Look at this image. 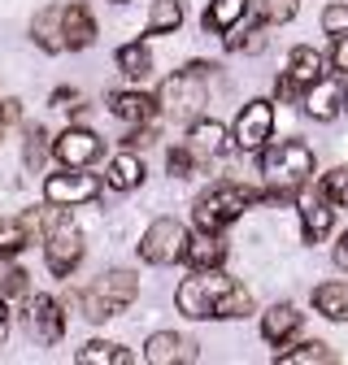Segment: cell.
<instances>
[{
  "label": "cell",
  "instance_id": "obj_1",
  "mask_svg": "<svg viewBox=\"0 0 348 365\" xmlns=\"http://www.w3.org/2000/svg\"><path fill=\"white\" fill-rule=\"evenodd\" d=\"M174 304L192 322H209V317L213 322H235V317L252 313V292L227 279L222 269H192V279H183L174 292Z\"/></svg>",
  "mask_w": 348,
  "mask_h": 365
},
{
  "label": "cell",
  "instance_id": "obj_2",
  "mask_svg": "<svg viewBox=\"0 0 348 365\" xmlns=\"http://www.w3.org/2000/svg\"><path fill=\"white\" fill-rule=\"evenodd\" d=\"M314 174V153L300 140H279L261 148V182H266V200H296L304 182Z\"/></svg>",
  "mask_w": 348,
  "mask_h": 365
},
{
  "label": "cell",
  "instance_id": "obj_3",
  "mask_svg": "<svg viewBox=\"0 0 348 365\" xmlns=\"http://www.w3.org/2000/svg\"><path fill=\"white\" fill-rule=\"evenodd\" d=\"M39 231H44V261L57 279H70L74 265L83 261V231L70 217V205H48L39 213Z\"/></svg>",
  "mask_w": 348,
  "mask_h": 365
},
{
  "label": "cell",
  "instance_id": "obj_4",
  "mask_svg": "<svg viewBox=\"0 0 348 365\" xmlns=\"http://www.w3.org/2000/svg\"><path fill=\"white\" fill-rule=\"evenodd\" d=\"M135 296H140L135 274L130 269H105L78 292V309H83L87 322H109V317H118L126 304H135Z\"/></svg>",
  "mask_w": 348,
  "mask_h": 365
},
{
  "label": "cell",
  "instance_id": "obj_5",
  "mask_svg": "<svg viewBox=\"0 0 348 365\" xmlns=\"http://www.w3.org/2000/svg\"><path fill=\"white\" fill-rule=\"evenodd\" d=\"M257 200H266V192H257V187H244V182H213L209 192L196 196V226L200 231H227V226L235 217H244Z\"/></svg>",
  "mask_w": 348,
  "mask_h": 365
},
{
  "label": "cell",
  "instance_id": "obj_6",
  "mask_svg": "<svg viewBox=\"0 0 348 365\" xmlns=\"http://www.w3.org/2000/svg\"><path fill=\"white\" fill-rule=\"evenodd\" d=\"M157 105L174 122H196L200 109H205V74H196L192 66H183L179 74H170L157 87Z\"/></svg>",
  "mask_w": 348,
  "mask_h": 365
},
{
  "label": "cell",
  "instance_id": "obj_7",
  "mask_svg": "<svg viewBox=\"0 0 348 365\" xmlns=\"http://www.w3.org/2000/svg\"><path fill=\"white\" fill-rule=\"evenodd\" d=\"M101 196V178L87 174V165H61V174L44 178V205H92Z\"/></svg>",
  "mask_w": 348,
  "mask_h": 365
},
{
  "label": "cell",
  "instance_id": "obj_8",
  "mask_svg": "<svg viewBox=\"0 0 348 365\" xmlns=\"http://www.w3.org/2000/svg\"><path fill=\"white\" fill-rule=\"evenodd\" d=\"M188 240H192V235H188L183 222L157 217L148 231H144V240H140V261H148V265H174V261H183Z\"/></svg>",
  "mask_w": 348,
  "mask_h": 365
},
{
  "label": "cell",
  "instance_id": "obj_9",
  "mask_svg": "<svg viewBox=\"0 0 348 365\" xmlns=\"http://www.w3.org/2000/svg\"><path fill=\"white\" fill-rule=\"evenodd\" d=\"M270 135H275V101L257 96V101H248V105L240 109L231 140H235L240 153H261V148L270 144Z\"/></svg>",
  "mask_w": 348,
  "mask_h": 365
},
{
  "label": "cell",
  "instance_id": "obj_10",
  "mask_svg": "<svg viewBox=\"0 0 348 365\" xmlns=\"http://www.w3.org/2000/svg\"><path fill=\"white\" fill-rule=\"evenodd\" d=\"M22 322H26L31 339L44 344V348H57V344L66 339V309H61L53 296H26Z\"/></svg>",
  "mask_w": 348,
  "mask_h": 365
},
{
  "label": "cell",
  "instance_id": "obj_11",
  "mask_svg": "<svg viewBox=\"0 0 348 365\" xmlns=\"http://www.w3.org/2000/svg\"><path fill=\"white\" fill-rule=\"evenodd\" d=\"M101 153H105V140L87 126H66L53 140V157L61 165H92V161H101Z\"/></svg>",
  "mask_w": 348,
  "mask_h": 365
},
{
  "label": "cell",
  "instance_id": "obj_12",
  "mask_svg": "<svg viewBox=\"0 0 348 365\" xmlns=\"http://www.w3.org/2000/svg\"><path fill=\"white\" fill-rule=\"evenodd\" d=\"M231 144H235V140L227 135V126L213 122V118H196L192 130H188V148L200 157V165H205V161H218V157H227Z\"/></svg>",
  "mask_w": 348,
  "mask_h": 365
},
{
  "label": "cell",
  "instance_id": "obj_13",
  "mask_svg": "<svg viewBox=\"0 0 348 365\" xmlns=\"http://www.w3.org/2000/svg\"><path fill=\"white\" fill-rule=\"evenodd\" d=\"M200 352H196V344L188 339V335H174V331H157L148 344H144V361H153V365H188V361H196Z\"/></svg>",
  "mask_w": 348,
  "mask_h": 365
},
{
  "label": "cell",
  "instance_id": "obj_14",
  "mask_svg": "<svg viewBox=\"0 0 348 365\" xmlns=\"http://www.w3.org/2000/svg\"><path fill=\"white\" fill-rule=\"evenodd\" d=\"M222 261H227L222 231H200L196 226V235L188 240V252H183V265L188 269H222Z\"/></svg>",
  "mask_w": 348,
  "mask_h": 365
},
{
  "label": "cell",
  "instance_id": "obj_15",
  "mask_svg": "<svg viewBox=\"0 0 348 365\" xmlns=\"http://www.w3.org/2000/svg\"><path fill=\"white\" fill-rule=\"evenodd\" d=\"M331 222H335V205L322 192L300 200V235H304V244H322L331 235Z\"/></svg>",
  "mask_w": 348,
  "mask_h": 365
},
{
  "label": "cell",
  "instance_id": "obj_16",
  "mask_svg": "<svg viewBox=\"0 0 348 365\" xmlns=\"http://www.w3.org/2000/svg\"><path fill=\"white\" fill-rule=\"evenodd\" d=\"M300 327H304V313L296 304H275V309L261 313V339L275 344V348H283L287 339H296Z\"/></svg>",
  "mask_w": 348,
  "mask_h": 365
},
{
  "label": "cell",
  "instance_id": "obj_17",
  "mask_svg": "<svg viewBox=\"0 0 348 365\" xmlns=\"http://www.w3.org/2000/svg\"><path fill=\"white\" fill-rule=\"evenodd\" d=\"M109 113L118 122H126V126H144V122H157L161 105H157V96H144V91H113Z\"/></svg>",
  "mask_w": 348,
  "mask_h": 365
},
{
  "label": "cell",
  "instance_id": "obj_18",
  "mask_svg": "<svg viewBox=\"0 0 348 365\" xmlns=\"http://www.w3.org/2000/svg\"><path fill=\"white\" fill-rule=\"evenodd\" d=\"M300 109L309 113L314 122H335V118H339V109H344V91H339L331 78H318L314 87H304Z\"/></svg>",
  "mask_w": 348,
  "mask_h": 365
},
{
  "label": "cell",
  "instance_id": "obj_19",
  "mask_svg": "<svg viewBox=\"0 0 348 365\" xmlns=\"http://www.w3.org/2000/svg\"><path fill=\"white\" fill-rule=\"evenodd\" d=\"M39 231V209H26L18 217H0V257H18Z\"/></svg>",
  "mask_w": 348,
  "mask_h": 365
},
{
  "label": "cell",
  "instance_id": "obj_20",
  "mask_svg": "<svg viewBox=\"0 0 348 365\" xmlns=\"http://www.w3.org/2000/svg\"><path fill=\"white\" fill-rule=\"evenodd\" d=\"M61 31H66V48L70 53H78V48H92L96 43V18L87 14V5H66V14H61Z\"/></svg>",
  "mask_w": 348,
  "mask_h": 365
},
{
  "label": "cell",
  "instance_id": "obj_21",
  "mask_svg": "<svg viewBox=\"0 0 348 365\" xmlns=\"http://www.w3.org/2000/svg\"><path fill=\"white\" fill-rule=\"evenodd\" d=\"M140 182H144V161L135 157V148L118 153V157L105 165V187H109V192H135Z\"/></svg>",
  "mask_w": 348,
  "mask_h": 365
},
{
  "label": "cell",
  "instance_id": "obj_22",
  "mask_svg": "<svg viewBox=\"0 0 348 365\" xmlns=\"http://www.w3.org/2000/svg\"><path fill=\"white\" fill-rule=\"evenodd\" d=\"M61 14H66V5H53V9L35 14V22H31V39L39 43L44 53H66V31H61Z\"/></svg>",
  "mask_w": 348,
  "mask_h": 365
},
{
  "label": "cell",
  "instance_id": "obj_23",
  "mask_svg": "<svg viewBox=\"0 0 348 365\" xmlns=\"http://www.w3.org/2000/svg\"><path fill=\"white\" fill-rule=\"evenodd\" d=\"M287 74H292V83L304 91V87H314L318 78H327V61H322V53L318 48H292V57H287Z\"/></svg>",
  "mask_w": 348,
  "mask_h": 365
},
{
  "label": "cell",
  "instance_id": "obj_24",
  "mask_svg": "<svg viewBox=\"0 0 348 365\" xmlns=\"http://www.w3.org/2000/svg\"><path fill=\"white\" fill-rule=\"evenodd\" d=\"M244 18H248V0H209V9H205V31L231 35Z\"/></svg>",
  "mask_w": 348,
  "mask_h": 365
},
{
  "label": "cell",
  "instance_id": "obj_25",
  "mask_svg": "<svg viewBox=\"0 0 348 365\" xmlns=\"http://www.w3.org/2000/svg\"><path fill=\"white\" fill-rule=\"evenodd\" d=\"M113 61H118V70H122L130 83H140V78H148V74H153V53H148V43H144V39L122 43Z\"/></svg>",
  "mask_w": 348,
  "mask_h": 365
},
{
  "label": "cell",
  "instance_id": "obj_26",
  "mask_svg": "<svg viewBox=\"0 0 348 365\" xmlns=\"http://www.w3.org/2000/svg\"><path fill=\"white\" fill-rule=\"evenodd\" d=\"M314 309L331 322H348V283H322L314 287Z\"/></svg>",
  "mask_w": 348,
  "mask_h": 365
},
{
  "label": "cell",
  "instance_id": "obj_27",
  "mask_svg": "<svg viewBox=\"0 0 348 365\" xmlns=\"http://www.w3.org/2000/svg\"><path fill=\"white\" fill-rule=\"evenodd\" d=\"M78 365H130L135 356H130L122 344H105V339H92V344H83L78 348V356H74Z\"/></svg>",
  "mask_w": 348,
  "mask_h": 365
},
{
  "label": "cell",
  "instance_id": "obj_28",
  "mask_svg": "<svg viewBox=\"0 0 348 365\" xmlns=\"http://www.w3.org/2000/svg\"><path fill=\"white\" fill-rule=\"evenodd\" d=\"M183 26V5L179 0H153V9H148V35H174Z\"/></svg>",
  "mask_w": 348,
  "mask_h": 365
},
{
  "label": "cell",
  "instance_id": "obj_29",
  "mask_svg": "<svg viewBox=\"0 0 348 365\" xmlns=\"http://www.w3.org/2000/svg\"><path fill=\"white\" fill-rule=\"evenodd\" d=\"M222 39H227V48H231V53H248V57H252V53H266V22L252 18V26H244V31L235 26V31L222 35Z\"/></svg>",
  "mask_w": 348,
  "mask_h": 365
},
{
  "label": "cell",
  "instance_id": "obj_30",
  "mask_svg": "<svg viewBox=\"0 0 348 365\" xmlns=\"http://www.w3.org/2000/svg\"><path fill=\"white\" fill-rule=\"evenodd\" d=\"M275 361H279V365H331V361H335V352H331L327 344L309 339V344H300V348H287V352H279Z\"/></svg>",
  "mask_w": 348,
  "mask_h": 365
},
{
  "label": "cell",
  "instance_id": "obj_31",
  "mask_svg": "<svg viewBox=\"0 0 348 365\" xmlns=\"http://www.w3.org/2000/svg\"><path fill=\"white\" fill-rule=\"evenodd\" d=\"M22 161H26V170H44V161H48V135H44V126H26L22 130Z\"/></svg>",
  "mask_w": 348,
  "mask_h": 365
},
{
  "label": "cell",
  "instance_id": "obj_32",
  "mask_svg": "<svg viewBox=\"0 0 348 365\" xmlns=\"http://www.w3.org/2000/svg\"><path fill=\"white\" fill-rule=\"evenodd\" d=\"M318 192H322V196H327L335 209H348V165H335L331 174H322Z\"/></svg>",
  "mask_w": 348,
  "mask_h": 365
},
{
  "label": "cell",
  "instance_id": "obj_33",
  "mask_svg": "<svg viewBox=\"0 0 348 365\" xmlns=\"http://www.w3.org/2000/svg\"><path fill=\"white\" fill-rule=\"evenodd\" d=\"M196 165H200V157H196V153H192L188 144H174V148L165 153V170H170L174 178H188V174H192Z\"/></svg>",
  "mask_w": 348,
  "mask_h": 365
},
{
  "label": "cell",
  "instance_id": "obj_34",
  "mask_svg": "<svg viewBox=\"0 0 348 365\" xmlns=\"http://www.w3.org/2000/svg\"><path fill=\"white\" fill-rule=\"evenodd\" d=\"M257 18L266 22V26L292 22V18H296V0H261V9H257Z\"/></svg>",
  "mask_w": 348,
  "mask_h": 365
},
{
  "label": "cell",
  "instance_id": "obj_35",
  "mask_svg": "<svg viewBox=\"0 0 348 365\" xmlns=\"http://www.w3.org/2000/svg\"><path fill=\"white\" fill-rule=\"evenodd\" d=\"M322 31L327 35H348V0H335V5L322 9Z\"/></svg>",
  "mask_w": 348,
  "mask_h": 365
},
{
  "label": "cell",
  "instance_id": "obj_36",
  "mask_svg": "<svg viewBox=\"0 0 348 365\" xmlns=\"http://www.w3.org/2000/svg\"><path fill=\"white\" fill-rule=\"evenodd\" d=\"M0 296H31V283H26V269L9 265L0 274Z\"/></svg>",
  "mask_w": 348,
  "mask_h": 365
},
{
  "label": "cell",
  "instance_id": "obj_37",
  "mask_svg": "<svg viewBox=\"0 0 348 365\" xmlns=\"http://www.w3.org/2000/svg\"><path fill=\"white\" fill-rule=\"evenodd\" d=\"M153 140H157V122H144V126H130L122 144H126V148H148Z\"/></svg>",
  "mask_w": 348,
  "mask_h": 365
},
{
  "label": "cell",
  "instance_id": "obj_38",
  "mask_svg": "<svg viewBox=\"0 0 348 365\" xmlns=\"http://www.w3.org/2000/svg\"><path fill=\"white\" fill-rule=\"evenodd\" d=\"M331 66L339 74H348V35H335V43H331Z\"/></svg>",
  "mask_w": 348,
  "mask_h": 365
},
{
  "label": "cell",
  "instance_id": "obj_39",
  "mask_svg": "<svg viewBox=\"0 0 348 365\" xmlns=\"http://www.w3.org/2000/svg\"><path fill=\"white\" fill-rule=\"evenodd\" d=\"M22 118V105L9 96V101H0V126H9V122H18Z\"/></svg>",
  "mask_w": 348,
  "mask_h": 365
},
{
  "label": "cell",
  "instance_id": "obj_40",
  "mask_svg": "<svg viewBox=\"0 0 348 365\" xmlns=\"http://www.w3.org/2000/svg\"><path fill=\"white\" fill-rule=\"evenodd\" d=\"M335 265L348 274V235H339V244H335Z\"/></svg>",
  "mask_w": 348,
  "mask_h": 365
},
{
  "label": "cell",
  "instance_id": "obj_41",
  "mask_svg": "<svg viewBox=\"0 0 348 365\" xmlns=\"http://www.w3.org/2000/svg\"><path fill=\"white\" fill-rule=\"evenodd\" d=\"M9 335V309H5V296H0V344H5Z\"/></svg>",
  "mask_w": 348,
  "mask_h": 365
}]
</instances>
